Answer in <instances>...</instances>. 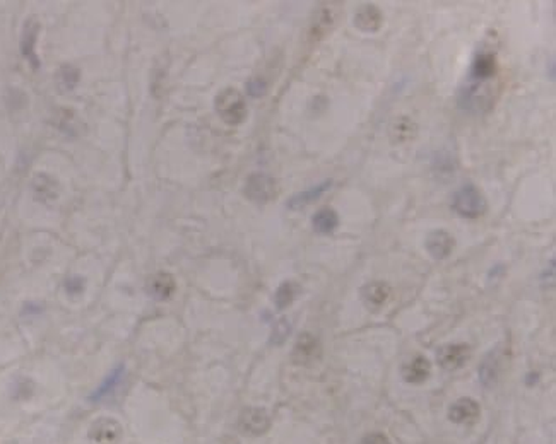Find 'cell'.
<instances>
[{
  "mask_svg": "<svg viewBox=\"0 0 556 444\" xmlns=\"http://www.w3.org/2000/svg\"><path fill=\"white\" fill-rule=\"evenodd\" d=\"M452 208L457 212L461 217L466 219H477L481 215L486 214L488 202L484 193L477 188L472 183L461 186L457 192L454 193L452 199Z\"/></svg>",
  "mask_w": 556,
  "mask_h": 444,
  "instance_id": "obj_1",
  "label": "cell"
},
{
  "mask_svg": "<svg viewBox=\"0 0 556 444\" xmlns=\"http://www.w3.org/2000/svg\"><path fill=\"white\" fill-rule=\"evenodd\" d=\"M216 113L219 115L223 122L226 125L237 126L240 123L245 122L247 118V103H245L244 96L240 91H237L235 88H226L216 96L214 99Z\"/></svg>",
  "mask_w": 556,
  "mask_h": 444,
  "instance_id": "obj_2",
  "label": "cell"
},
{
  "mask_svg": "<svg viewBox=\"0 0 556 444\" xmlns=\"http://www.w3.org/2000/svg\"><path fill=\"white\" fill-rule=\"evenodd\" d=\"M245 195L255 204H267L278 195V183L266 173H253L245 181Z\"/></svg>",
  "mask_w": 556,
  "mask_h": 444,
  "instance_id": "obj_3",
  "label": "cell"
},
{
  "mask_svg": "<svg viewBox=\"0 0 556 444\" xmlns=\"http://www.w3.org/2000/svg\"><path fill=\"white\" fill-rule=\"evenodd\" d=\"M471 357V347L468 343H449L438 349L436 352V361L447 371H457Z\"/></svg>",
  "mask_w": 556,
  "mask_h": 444,
  "instance_id": "obj_4",
  "label": "cell"
},
{
  "mask_svg": "<svg viewBox=\"0 0 556 444\" xmlns=\"http://www.w3.org/2000/svg\"><path fill=\"white\" fill-rule=\"evenodd\" d=\"M322 356V345H320L319 338L312 334H301V337L298 338L294 343L293 349V361L296 364L310 365L320 359Z\"/></svg>",
  "mask_w": 556,
  "mask_h": 444,
  "instance_id": "obj_5",
  "label": "cell"
},
{
  "mask_svg": "<svg viewBox=\"0 0 556 444\" xmlns=\"http://www.w3.org/2000/svg\"><path fill=\"white\" fill-rule=\"evenodd\" d=\"M122 438V427L117 420L98 419L89 429V439L93 444H118Z\"/></svg>",
  "mask_w": 556,
  "mask_h": 444,
  "instance_id": "obj_6",
  "label": "cell"
},
{
  "mask_svg": "<svg viewBox=\"0 0 556 444\" xmlns=\"http://www.w3.org/2000/svg\"><path fill=\"white\" fill-rule=\"evenodd\" d=\"M424 246H427V252L430 253L433 258L445 260L452 253L455 241L449 231L435 229L431 233H428L427 240H424Z\"/></svg>",
  "mask_w": 556,
  "mask_h": 444,
  "instance_id": "obj_7",
  "label": "cell"
},
{
  "mask_svg": "<svg viewBox=\"0 0 556 444\" xmlns=\"http://www.w3.org/2000/svg\"><path fill=\"white\" fill-rule=\"evenodd\" d=\"M271 427V417L264 409H247L240 416V429L245 434L260 436Z\"/></svg>",
  "mask_w": 556,
  "mask_h": 444,
  "instance_id": "obj_8",
  "label": "cell"
},
{
  "mask_svg": "<svg viewBox=\"0 0 556 444\" xmlns=\"http://www.w3.org/2000/svg\"><path fill=\"white\" fill-rule=\"evenodd\" d=\"M383 24V14L375 3H365L354 14V26L363 33H376Z\"/></svg>",
  "mask_w": 556,
  "mask_h": 444,
  "instance_id": "obj_9",
  "label": "cell"
},
{
  "mask_svg": "<svg viewBox=\"0 0 556 444\" xmlns=\"http://www.w3.org/2000/svg\"><path fill=\"white\" fill-rule=\"evenodd\" d=\"M481 406L474 398H459L450 406L449 417L455 424H474L479 419Z\"/></svg>",
  "mask_w": 556,
  "mask_h": 444,
  "instance_id": "obj_10",
  "label": "cell"
},
{
  "mask_svg": "<svg viewBox=\"0 0 556 444\" xmlns=\"http://www.w3.org/2000/svg\"><path fill=\"white\" fill-rule=\"evenodd\" d=\"M431 375V364L424 356H414L402 365V378L406 383L421 384L427 381Z\"/></svg>",
  "mask_w": 556,
  "mask_h": 444,
  "instance_id": "obj_11",
  "label": "cell"
},
{
  "mask_svg": "<svg viewBox=\"0 0 556 444\" xmlns=\"http://www.w3.org/2000/svg\"><path fill=\"white\" fill-rule=\"evenodd\" d=\"M31 192L35 200L42 204H50L57 200L58 197V183L50 176V174L40 173L33 178Z\"/></svg>",
  "mask_w": 556,
  "mask_h": 444,
  "instance_id": "obj_12",
  "label": "cell"
},
{
  "mask_svg": "<svg viewBox=\"0 0 556 444\" xmlns=\"http://www.w3.org/2000/svg\"><path fill=\"white\" fill-rule=\"evenodd\" d=\"M389 297H390L389 283L382 281L368 282L367 286H363V289H361V299H363V303L368 309L382 308Z\"/></svg>",
  "mask_w": 556,
  "mask_h": 444,
  "instance_id": "obj_13",
  "label": "cell"
},
{
  "mask_svg": "<svg viewBox=\"0 0 556 444\" xmlns=\"http://www.w3.org/2000/svg\"><path fill=\"white\" fill-rule=\"evenodd\" d=\"M496 74V57L490 51H483L474 58L469 76L472 82H486L493 79Z\"/></svg>",
  "mask_w": 556,
  "mask_h": 444,
  "instance_id": "obj_14",
  "label": "cell"
},
{
  "mask_svg": "<svg viewBox=\"0 0 556 444\" xmlns=\"http://www.w3.org/2000/svg\"><path fill=\"white\" fill-rule=\"evenodd\" d=\"M38 22L35 19H29L26 22L24 29H22V38H21V54L28 58L29 63H31L35 69H38L40 62L38 57H36V40H38Z\"/></svg>",
  "mask_w": 556,
  "mask_h": 444,
  "instance_id": "obj_15",
  "label": "cell"
},
{
  "mask_svg": "<svg viewBox=\"0 0 556 444\" xmlns=\"http://www.w3.org/2000/svg\"><path fill=\"white\" fill-rule=\"evenodd\" d=\"M389 135L392 144H408L409 140H413L418 135V125L414 123L413 118L399 117L390 125Z\"/></svg>",
  "mask_w": 556,
  "mask_h": 444,
  "instance_id": "obj_16",
  "label": "cell"
},
{
  "mask_svg": "<svg viewBox=\"0 0 556 444\" xmlns=\"http://www.w3.org/2000/svg\"><path fill=\"white\" fill-rule=\"evenodd\" d=\"M331 185H332L331 180L319 183V185L312 186V188H308V190H305V192L296 193V195L291 197L289 202L286 205H288V208H291V211H298V208L307 207L308 204L315 202L320 195H324V193L331 188Z\"/></svg>",
  "mask_w": 556,
  "mask_h": 444,
  "instance_id": "obj_17",
  "label": "cell"
},
{
  "mask_svg": "<svg viewBox=\"0 0 556 444\" xmlns=\"http://www.w3.org/2000/svg\"><path fill=\"white\" fill-rule=\"evenodd\" d=\"M312 226L315 233L319 234H331L337 229L339 215L334 208L324 207L312 217Z\"/></svg>",
  "mask_w": 556,
  "mask_h": 444,
  "instance_id": "obj_18",
  "label": "cell"
},
{
  "mask_svg": "<svg viewBox=\"0 0 556 444\" xmlns=\"http://www.w3.org/2000/svg\"><path fill=\"white\" fill-rule=\"evenodd\" d=\"M175 287H177V283H175L173 275L166 274V272H159V274H156L154 277L149 281V293H151L156 299L161 301L171 297V294L175 293Z\"/></svg>",
  "mask_w": 556,
  "mask_h": 444,
  "instance_id": "obj_19",
  "label": "cell"
},
{
  "mask_svg": "<svg viewBox=\"0 0 556 444\" xmlns=\"http://www.w3.org/2000/svg\"><path fill=\"white\" fill-rule=\"evenodd\" d=\"M124 378V365H118V368H115L113 371L110 372V375L104 378V381L100 384L98 390L95 391V393L91 395V400L96 402V400H102L103 397H106L108 393H111V391L115 390V386H117L118 383H120V379Z\"/></svg>",
  "mask_w": 556,
  "mask_h": 444,
  "instance_id": "obj_20",
  "label": "cell"
},
{
  "mask_svg": "<svg viewBox=\"0 0 556 444\" xmlns=\"http://www.w3.org/2000/svg\"><path fill=\"white\" fill-rule=\"evenodd\" d=\"M81 74L74 65H63L57 72V84L62 91H72L79 84Z\"/></svg>",
  "mask_w": 556,
  "mask_h": 444,
  "instance_id": "obj_21",
  "label": "cell"
},
{
  "mask_svg": "<svg viewBox=\"0 0 556 444\" xmlns=\"http://www.w3.org/2000/svg\"><path fill=\"white\" fill-rule=\"evenodd\" d=\"M334 22H335V16L334 13H332L331 7H324V9L319 10V16H317L315 22H313L312 35L317 36V38L327 35V31L334 26Z\"/></svg>",
  "mask_w": 556,
  "mask_h": 444,
  "instance_id": "obj_22",
  "label": "cell"
},
{
  "mask_svg": "<svg viewBox=\"0 0 556 444\" xmlns=\"http://www.w3.org/2000/svg\"><path fill=\"white\" fill-rule=\"evenodd\" d=\"M498 375V357L493 352L486 357L479 365V379L484 386H491Z\"/></svg>",
  "mask_w": 556,
  "mask_h": 444,
  "instance_id": "obj_23",
  "label": "cell"
},
{
  "mask_svg": "<svg viewBox=\"0 0 556 444\" xmlns=\"http://www.w3.org/2000/svg\"><path fill=\"white\" fill-rule=\"evenodd\" d=\"M298 294V286L294 282H285L278 287L274 296V303L278 306V309H285L293 303L294 297Z\"/></svg>",
  "mask_w": 556,
  "mask_h": 444,
  "instance_id": "obj_24",
  "label": "cell"
},
{
  "mask_svg": "<svg viewBox=\"0 0 556 444\" xmlns=\"http://www.w3.org/2000/svg\"><path fill=\"white\" fill-rule=\"evenodd\" d=\"M289 334V323L286 322L285 318L279 320L278 323H276L274 330H272V343H283L286 340V337H288Z\"/></svg>",
  "mask_w": 556,
  "mask_h": 444,
  "instance_id": "obj_25",
  "label": "cell"
},
{
  "mask_svg": "<svg viewBox=\"0 0 556 444\" xmlns=\"http://www.w3.org/2000/svg\"><path fill=\"white\" fill-rule=\"evenodd\" d=\"M267 91V84L266 81H262L260 77H255V79L248 81L247 84V92L252 98H260V96L266 94Z\"/></svg>",
  "mask_w": 556,
  "mask_h": 444,
  "instance_id": "obj_26",
  "label": "cell"
},
{
  "mask_svg": "<svg viewBox=\"0 0 556 444\" xmlns=\"http://www.w3.org/2000/svg\"><path fill=\"white\" fill-rule=\"evenodd\" d=\"M33 395V383L29 379H21L16 386V395L14 397L19 398V400H26L28 397Z\"/></svg>",
  "mask_w": 556,
  "mask_h": 444,
  "instance_id": "obj_27",
  "label": "cell"
},
{
  "mask_svg": "<svg viewBox=\"0 0 556 444\" xmlns=\"http://www.w3.org/2000/svg\"><path fill=\"white\" fill-rule=\"evenodd\" d=\"M65 290L69 294H81L84 290V279L83 277H70L65 281Z\"/></svg>",
  "mask_w": 556,
  "mask_h": 444,
  "instance_id": "obj_28",
  "label": "cell"
},
{
  "mask_svg": "<svg viewBox=\"0 0 556 444\" xmlns=\"http://www.w3.org/2000/svg\"><path fill=\"white\" fill-rule=\"evenodd\" d=\"M363 444H390V441L387 439V436L380 434V432H373V434H368L363 439Z\"/></svg>",
  "mask_w": 556,
  "mask_h": 444,
  "instance_id": "obj_29",
  "label": "cell"
}]
</instances>
